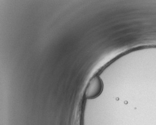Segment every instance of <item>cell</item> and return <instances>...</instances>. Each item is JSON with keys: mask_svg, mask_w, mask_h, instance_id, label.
<instances>
[{"mask_svg": "<svg viewBox=\"0 0 156 125\" xmlns=\"http://www.w3.org/2000/svg\"><path fill=\"white\" fill-rule=\"evenodd\" d=\"M103 82L99 76L92 78L85 90L86 98L93 99L100 95L103 90Z\"/></svg>", "mask_w": 156, "mask_h": 125, "instance_id": "obj_1", "label": "cell"}]
</instances>
